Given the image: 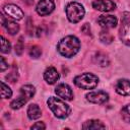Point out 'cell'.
<instances>
[{"instance_id":"obj_19","label":"cell","mask_w":130,"mask_h":130,"mask_svg":"<svg viewBox=\"0 0 130 130\" xmlns=\"http://www.w3.org/2000/svg\"><path fill=\"white\" fill-rule=\"evenodd\" d=\"M100 40L104 44H111L113 42L114 38H113V36H112V34L110 31H108L107 29H104L100 34Z\"/></svg>"},{"instance_id":"obj_28","label":"cell","mask_w":130,"mask_h":130,"mask_svg":"<svg viewBox=\"0 0 130 130\" xmlns=\"http://www.w3.org/2000/svg\"><path fill=\"white\" fill-rule=\"evenodd\" d=\"M26 4H32V2H34V0H23Z\"/></svg>"},{"instance_id":"obj_4","label":"cell","mask_w":130,"mask_h":130,"mask_svg":"<svg viewBox=\"0 0 130 130\" xmlns=\"http://www.w3.org/2000/svg\"><path fill=\"white\" fill-rule=\"evenodd\" d=\"M74 83L82 89H92L99 83V78L92 73H83L74 78Z\"/></svg>"},{"instance_id":"obj_16","label":"cell","mask_w":130,"mask_h":130,"mask_svg":"<svg viewBox=\"0 0 130 130\" xmlns=\"http://www.w3.org/2000/svg\"><path fill=\"white\" fill-rule=\"evenodd\" d=\"M42 115L41 113V109L39 108L38 105L36 104H30L27 108V117L30 120H36L38 118H40Z\"/></svg>"},{"instance_id":"obj_3","label":"cell","mask_w":130,"mask_h":130,"mask_svg":"<svg viewBox=\"0 0 130 130\" xmlns=\"http://www.w3.org/2000/svg\"><path fill=\"white\" fill-rule=\"evenodd\" d=\"M35 86L31 84H25L23 86L20 87V94L16 100H13L10 103V107L13 110H17L20 109L28 100H30L32 98V95L35 94Z\"/></svg>"},{"instance_id":"obj_13","label":"cell","mask_w":130,"mask_h":130,"mask_svg":"<svg viewBox=\"0 0 130 130\" xmlns=\"http://www.w3.org/2000/svg\"><path fill=\"white\" fill-rule=\"evenodd\" d=\"M44 78L49 84H54L59 79V73L56 68L48 67L44 72Z\"/></svg>"},{"instance_id":"obj_11","label":"cell","mask_w":130,"mask_h":130,"mask_svg":"<svg viewBox=\"0 0 130 130\" xmlns=\"http://www.w3.org/2000/svg\"><path fill=\"white\" fill-rule=\"evenodd\" d=\"M99 24L104 28H113L117 25V18L114 15H101L98 18Z\"/></svg>"},{"instance_id":"obj_26","label":"cell","mask_w":130,"mask_h":130,"mask_svg":"<svg viewBox=\"0 0 130 130\" xmlns=\"http://www.w3.org/2000/svg\"><path fill=\"white\" fill-rule=\"evenodd\" d=\"M45 128H46V126L43 122H37L36 124H34L31 126V129H45Z\"/></svg>"},{"instance_id":"obj_21","label":"cell","mask_w":130,"mask_h":130,"mask_svg":"<svg viewBox=\"0 0 130 130\" xmlns=\"http://www.w3.org/2000/svg\"><path fill=\"white\" fill-rule=\"evenodd\" d=\"M121 117L125 122L130 123V104L125 106L121 110Z\"/></svg>"},{"instance_id":"obj_24","label":"cell","mask_w":130,"mask_h":130,"mask_svg":"<svg viewBox=\"0 0 130 130\" xmlns=\"http://www.w3.org/2000/svg\"><path fill=\"white\" fill-rule=\"evenodd\" d=\"M17 78H18V74H17V68L14 66L13 68H12V70H11V72L6 76V79L7 80H9L10 82H12V83H14L16 80H17Z\"/></svg>"},{"instance_id":"obj_10","label":"cell","mask_w":130,"mask_h":130,"mask_svg":"<svg viewBox=\"0 0 130 130\" xmlns=\"http://www.w3.org/2000/svg\"><path fill=\"white\" fill-rule=\"evenodd\" d=\"M3 10L8 16H10L16 20H19L23 17V11L18 6L14 5V4H6L4 6Z\"/></svg>"},{"instance_id":"obj_18","label":"cell","mask_w":130,"mask_h":130,"mask_svg":"<svg viewBox=\"0 0 130 130\" xmlns=\"http://www.w3.org/2000/svg\"><path fill=\"white\" fill-rule=\"evenodd\" d=\"M94 61H95L96 64H99L102 67H105V66L109 65V58H108V56L106 54H104V53H101V52H98L94 55Z\"/></svg>"},{"instance_id":"obj_25","label":"cell","mask_w":130,"mask_h":130,"mask_svg":"<svg viewBox=\"0 0 130 130\" xmlns=\"http://www.w3.org/2000/svg\"><path fill=\"white\" fill-rule=\"evenodd\" d=\"M22 51H23V41H22V38H19L18 42L15 45V52L17 55H21Z\"/></svg>"},{"instance_id":"obj_17","label":"cell","mask_w":130,"mask_h":130,"mask_svg":"<svg viewBox=\"0 0 130 130\" xmlns=\"http://www.w3.org/2000/svg\"><path fill=\"white\" fill-rule=\"evenodd\" d=\"M83 129H88V130H92V129H105L106 126L99 120H88L86 122H84V124L82 125Z\"/></svg>"},{"instance_id":"obj_27","label":"cell","mask_w":130,"mask_h":130,"mask_svg":"<svg viewBox=\"0 0 130 130\" xmlns=\"http://www.w3.org/2000/svg\"><path fill=\"white\" fill-rule=\"evenodd\" d=\"M8 68V64L6 63V61H5V59L3 58V57H1V67H0V70L3 72L5 69H7Z\"/></svg>"},{"instance_id":"obj_5","label":"cell","mask_w":130,"mask_h":130,"mask_svg":"<svg viewBox=\"0 0 130 130\" xmlns=\"http://www.w3.org/2000/svg\"><path fill=\"white\" fill-rule=\"evenodd\" d=\"M84 8L80 3L71 2L66 6V15L70 22L76 23L80 21L84 16Z\"/></svg>"},{"instance_id":"obj_9","label":"cell","mask_w":130,"mask_h":130,"mask_svg":"<svg viewBox=\"0 0 130 130\" xmlns=\"http://www.w3.org/2000/svg\"><path fill=\"white\" fill-rule=\"evenodd\" d=\"M92 7L99 11L109 12L116 8V4L112 0H94L92 2Z\"/></svg>"},{"instance_id":"obj_12","label":"cell","mask_w":130,"mask_h":130,"mask_svg":"<svg viewBox=\"0 0 130 130\" xmlns=\"http://www.w3.org/2000/svg\"><path fill=\"white\" fill-rule=\"evenodd\" d=\"M116 92L121 95H130V81L128 79H119L115 86Z\"/></svg>"},{"instance_id":"obj_14","label":"cell","mask_w":130,"mask_h":130,"mask_svg":"<svg viewBox=\"0 0 130 130\" xmlns=\"http://www.w3.org/2000/svg\"><path fill=\"white\" fill-rule=\"evenodd\" d=\"M1 23L10 35H15L19 30V25L15 21L10 19H4L3 16H1Z\"/></svg>"},{"instance_id":"obj_20","label":"cell","mask_w":130,"mask_h":130,"mask_svg":"<svg viewBox=\"0 0 130 130\" xmlns=\"http://www.w3.org/2000/svg\"><path fill=\"white\" fill-rule=\"evenodd\" d=\"M1 87H2V89H1V95H2V98L3 99H9V98H11L12 90L10 89V87L8 85H6L3 81H1Z\"/></svg>"},{"instance_id":"obj_2","label":"cell","mask_w":130,"mask_h":130,"mask_svg":"<svg viewBox=\"0 0 130 130\" xmlns=\"http://www.w3.org/2000/svg\"><path fill=\"white\" fill-rule=\"evenodd\" d=\"M47 104H48V107L50 108V110L54 113V115L57 118H60V119L67 118L71 112L70 107L65 102L60 100L59 98L51 96L48 99Z\"/></svg>"},{"instance_id":"obj_15","label":"cell","mask_w":130,"mask_h":130,"mask_svg":"<svg viewBox=\"0 0 130 130\" xmlns=\"http://www.w3.org/2000/svg\"><path fill=\"white\" fill-rule=\"evenodd\" d=\"M120 39L125 45L130 46V23L123 22L120 28Z\"/></svg>"},{"instance_id":"obj_1","label":"cell","mask_w":130,"mask_h":130,"mask_svg":"<svg viewBox=\"0 0 130 130\" xmlns=\"http://www.w3.org/2000/svg\"><path fill=\"white\" fill-rule=\"evenodd\" d=\"M80 49V42L74 36H67L63 38L57 45L58 52L67 58L73 57Z\"/></svg>"},{"instance_id":"obj_22","label":"cell","mask_w":130,"mask_h":130,"mask_svg":"<svg viewBox=\"0 0 130 130\" xmlns=\"http://www.w3.org/2000/svg\"><path fill=\"white\" fill-rule=\"evenodd\" d=\"M11 49V45L10 43L2 36L1 37V52L2 53H9Z\"/></svg>"},{"instance_id":"obj_23","label":"cell","mask_w":130,"mask_h":130,"mask_svg":"<svg viewBox=\"0 0 130 130\" xmlns=\"http://www.w3.org/2000/svg\"><path fill=\"white\" fill-rule=\"evenodd\" d=\"M41 55H42V50H41L40 47H38V46H32V47L30 48V50H29V56H30L31 58L37 59V58H39Z\"/></svg>"},{"instance_id":"obj_6","label":"cell","mask_w":130,"mask_h":130,"mask_svg":"<svg viewBox=\"0 0 130 130\" xmlns=\"http://www.w3.org/2000/svg\"><path fill=\"white\" fill-rule=\"evenodd\" d=\"M55 8L54 0H40L37 5V12L41 16L49 15Z\"/></svg>"},{"instance_id":"obj_7","label":"cell","mask_w":130,"mask_h":130,"mask_svg":"<svg viewBox=\"0 0 130 130\" xmlns=\"http://www.w3.org/2000/svg\"><path fill=\"white\" fill-rule=\"evenodd\" d=\"M86 100L89 101L90 103L93 104H104L106 102H108L109 100V94L106 91L103 90H99V91H90L85 95Z\"/></svg>"},{"instance_id":"obj_8","label":"cell","mask_w":130,"mask_h":130,"mask_svg":"<svg viewBox=\"0 0 130 130\" xmlns=\"http://www.w3.org/2000/svg\"><path fill=\"white\" fill-rule=\"evenodd\" d=\"M55 92L57 93L58 96H60L63 100L66 101H71L73 99V92L71 87L66 84V83H60L57 85V87L55 88Z\"/></svg>"}]
</instances>
